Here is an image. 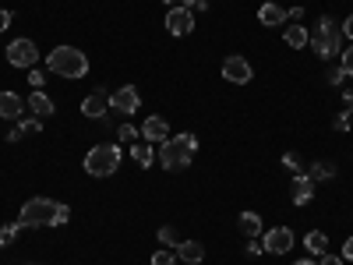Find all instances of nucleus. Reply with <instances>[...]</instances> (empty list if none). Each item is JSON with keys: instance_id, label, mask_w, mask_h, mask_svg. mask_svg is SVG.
I'll use <instances>...</instances> for the list:
<instances>
[{"instance_id": "f257e3e1", "label": "nucleus", "mask_w": 353, "mask_h": 265, "mask_svg": "<svg viewBox=\"0 0 353 265\" xmlns=\"http://www.w3.org/2000/svg\"><path fill=\"white\" fill-rule=\"evenodd\" d=\"M68 219H71V209L53 198H28L18 213L21 226H64Z\"/></svg>"}, {"instance_id": "f03ea898", "label": "nucleus", "mask_w": 353, "mask_h": 265, "mask_svg": "<svg viewBox=\"0 0 353 265\" xmlns=\"http://www.w3.org/2000/svg\"><path fill=\"white\" fill-rule=\"evenodd\" d=\"M46 68H50V75H57V78L78 81V78L88 75V57H85L81 50H74V46H57V50H50V57H46Z\"/></svg>"}, {"instance_id": "7ed1b4c3", "label": "nucleus", "mask_w": 353, "mask_h": 265, "mask_svg": "<svg viewBox=\"0 0 353 265\" xmlns=\"http://www.w3.org/2000/svg\"><path fill=\"white\" fill-rule=\"evenodd\" d=\"M194 149H198V138H194L191 131L176 135V138H166V141L159 145V163H163L166 170H188L191 159H194Z\"/></svg>"}, {"instance_id": "20e7f679", "label": "nucleus", "mask_w": 353, "mask_h": 265, "mask_svg": "<svg viewBox=\"0 0 353 265\" xmlns=\"http://www.w3.org/2000/svg\"><path fill=\"white\" fill-rule=\"evenodd\" d=\"M343 39H346V36H343V25L325 14V18L314 25V32H311L307 43L314 46V53L321 57V61H332L336 53H343Z\"/></svg>"}, {"instance_id": "39448f33", "label": "nucleus", "mask_w": 353, "mask_h": 265, "mask_svg": "<svg viewBox=\"0 0 353 265\" xmlns=\"http://www.w3.org/2000/svg\"><path fill=\"white\" fill-rule=\"evenodd\" d=\"M121 145H113V141H99V145H92L88 149V156H85V173L88 177H110V173H117V166H121Z\"/></svg>"}, {"instance_id": "423d86ee", "label": "nucleus", "mask_w": 353, "mask_h": 265, "mask_svg": "<svg viewBox=\"0 0 353 265\" xmlns=\"http://www.w3.org/2000/svg\"><path fill=\"white\" fill-rule=\"evenodd\" d=\"M138 106H141V96H138L134 85H121L117 92H110V110L113 113L131 117V113H138Z\"/></svg>"}, {"instance_id": "0eeeda50", "label": "nucleus", "mask_w": 353, "mask_h": 265, "mask_svg": "<svg viewBox=\"0 0 353 265\" xmlns=\"http://www.w3.org/2000/svg\"><path fill=\"white\" fill-rule=\"evenodd\" d=\"M36 61H39V50H36L32 39H14L8 46V64L11 68H36Z\"/></svg>"}, {"instance_id": "6e6552de", "label": "nucleus", "mask_w": 353, "mask_h": 265, "mask_svg": "<svg viewBox=\"0 0 353 265\" xmlns=\"http://www.w3.org/2000/svg\"><path fill=\"white\" fill-rule=\"evenodd\" d=\"M261 248L269 251V255H286V251L293 248V230H290V226H272V230H265Z\"/></svg>"}, {"instance_id": "1a4fd4ad", "label": "nucleus", "mask_w": 353, "mask_h": 265, "mask_svg": "<svg viewBox=\"0 0 353 265\" xmlns=\"http://www.w3.org/2000/svg\"><path fill=\"white\" fill-rule=\"evenodd\" d=\"M166 32L170 36H191L194 32V14L181 4V8H170L166 14Z\"/></svg>"}, {"instance_id": "9d476101", "label": "nucleus", "mask_w": 353, "mask_h": 265, "mask_svg": "<svg viewBox=\"0 0 353 265\" xmlns=\"http://www.w3.org/2000/svg\"><path fill=\"white\" fill-rule=\"evenodd\" d=\"M223 78L233 81V85H248L254 78V71H251V64L244 61V57H226L223 61Z\"/></svg>"}, {"instance_id": "9b49d317", "label": "nucleus", "mask_w": 353, "mask_h": 265, "mask_svg": "<svg viewBox=\"0 0 353 265\" xmlns=\"http://www.w3.org/2000/svg\"><path fill=\"white\" fill-rule=\"evenodd\" d=\"M81 113H85V117H96V121H103V117L110 113V92H106V88H92V92L81 99Z\"/></svg>"}, {"instance_id": "f8f14e48", "label": "nucleus", "mask_w": 353, "mask_h": 265, "mask_svg": "<svg viewBox=\"0 0 353 265\" xmlns=\"http://www.w3.org/2000/svg\"><path fill=\"white\" fill-rule=\"evenodd\" d=\"M25 110L32 113V117H39V121H46V117H53L57 106H53V99L43 92V88H32V96L25 99Z\"/></svg>"}, {"instance_id": "ddd939ff", "label": "nucleus", "mask_w": 353, "mask_h": 265, "mask_svg": "<svg viewBox=\"0 0 353 265\" xmlns=\"http://www.w3.org/2000/svg\"><path fill=\"white\" fill-rule=\"evenodd\" d=\"M311 198H314V181L307 173H297V177H293V184H290V202L293 205H307Z\"/></svg>"}, {"instance_id": "4468645a", "label": "nucleus", "mask_w": 353, "mask_h": 265, "mask_svg": "<svg viewBox=\"0 0 353 265\" xmlns=\"http://www.w3.org/2000/svg\"><path fill=\"white\" fill-rule=\"evenodd\" d=\"M141 138H145V141H152V145H156V141L163 145V141L170 138V124L163 121V117H145V124H141Z\"/></svg>"}, {"instance_id": "2eb2a0df", "label": "nucleus", "mask_w": 353, "mask_h": 265, "mask_svg": "<svg viewBox=\"0 0 353 265\" xmlns=\"http://www.w3.org/2000/svg\"><path fill=\"white\" fill-rule=\"evenodd\" d=\"M25 113V99L18 92H0V117H8V121H21Z\"/></svg>"}, {"instance_id": "dca6fc26", "label": "nucleus", "mask_w": 353, "mask_h": 265, "mask_svg": "<svg viewBox=\"0 0 353 265\" xmlns=\"http://www.w3.org/2000/svg\"><path fill=\"white\" fill-rule=\"evenodd\" d=\"M176 258L188 262V265H198V262H205V248L198 241H181L176 244Z\"/></svg>"}, {"instance_id": "f3484780", "label": "nucleus", "mask_w": 353, "mask_h": 265, "mask_svg": "<svg viewBox=\"0 0 353 265\" xmlns=\"http://www.w3.org/2000/svg\"><path fill=\"white\" fill-rule=\"evenodd\" d=\"M258 21H261L265 28H276V25L286 21V11H283L279 4H261V8H258Z\"/></svg>"}, {"instance_id": "a211bd4d", "label": "nucleus", "mask_w": 353, "mask_h": 265, "mask_svg": "<svg viewBox=\"0 0 353 265\" xmlns=\"http://www.w3.org/2000/svg\"><path fill=\"white\" fill-rule=\"evenodd\" d=\"M39 131H43V121H39V117H21L18 128L8 135V141H18V138H25V135H39Z\"/></svg>"}, {"instance_id": "6ab92c4d", "label": "nucleus", "mask_w": 353, "mask_h": 265, "mask_svg": "<svg viewBox=\"0 0 353 265\" xmlns=\"http://www.w3.org/2000/svg\"><path fill=\"white\" fill-rule=\"evenodd\" d=\"M283 39H286V46H290V50H301V46H307L311 32H307L304 25H286V32H283Z\"/></svg>"}, {"instance_id": "aec40b11", "label": "nucleus", "mask_w": 353, "mask_h": 265, "mask_svg": "<svg viewBox=\"0 0 353 265\" xmlns=\"http://www.w3.org/2000/svg\"><path fill=\"white\" fill-rule=\"evenodd\" d=\"M131 156H134V163H138V166H149V163L156 159V149H152V141L138 138V141L131 145Z\"/></svg>"}, {"instance_id": "412c9836", "label": "nucleus", "mask_w": 353, "mask_h": 265, "mask_svg": "<svg viewBox=\"0 0 353 265\" xmlns=\"http://www.w3.org/2000/svg\"><path fill=\"white\" fill-rule=\"evenodd\" d=\"M237 226H241V233H244V237H258V233H261V216L248 209V213H241Z\"/></svg>"}, {"instance_id": "4be33fe9", "label": "nucleus", "mask_w": 353, "mask_h": 265, "mask_svg": "<svg viewBox=\"0 0 353 265\" xmlns=\"http://www.w3.org/2000/svg\"><path fill=\"white\" fill-rule=\"evenodd\" d=\"M307 177H311L314 184H318V181H332V177H336V163H329V159H318V163H311Z\"/></svg>"}, {"instance_id": "5701e85b", "label": "nucleus", "mask_w": 353, "mask_h": 265, "mask_svg": "<svg viewBox=\"0 0 353 265\" xmlns=\"http://www.w3.org/2000/svg\"><path fill=\"white\" fill-rule=\"evenodd\" d=\"M304 248H307L311 255H325V251H329V237H325L321 230H311L307 237H304Z\"/></svg>"}, {"instance_id": "b1692460", "label": "nucleus", "mask_w": 353, "mask_h": 265, "mask_svg": "<svg viewBox=\"0 0 353 265\" xmlns=\"http://www.w3.org/2000/svg\"><path fill=\"white\" fill-rule=\"evenodd\" d=\"M21 230H25L21 223H11V226H0V248H8V244H14V237H18Z\"/></svg>"}, {"instance_id": "393cba45", "label": "nucleus", "mask_w": 353, "mask_h": 265, "mask_svg": "<svg viewBox=\"0 0 353 265\" xmlns=\"http://www.w3.org/2000/svg\"><path fill=\"white\" fill-rule=\"evenodd\" d=\"M339 68L346 71V78H353V46H346V50L339 53Z\"/></svg>"}, {"instance_id": "a878e982", "label": "nucleus", "mask_w": 353, "mask_h": 265, "mask_svg": "<svg viewBox=\"0 0 353 265\" xmlns=\"http://www.w3.org/2000/svg\"><path fill=\"white\" fill-rule=\"evenodd\" d=\"M159 241H163L166 248H176V244H181V241H176V230H173V226H159Z\"/></svg>"}, {"instance_id": "bb28decb", "label": "nucleus", "mask_w": 353, "mask_h": 265, "mask_svg": "<svg viewBox=\"0 0 353 265\" xmlns=\"http://www.w3.org/2000/svg\"><path fill=\"white\" fill-rule=\"evenodd\" d=\"M117 135H121V145H124V141H131V145H134L141 131H138L134 124H121V131H117Z\"/></svg>"}, {"instance_id": "cd10ccee", "label": "nucleus", "mask_w": 353, "mask_h": 265, "mask_svg": "<svg viewBox=\"0 0 353 265\" xmlns=\"http://www.w3.org/2000/svg\"><path fill=\"white\" fill-rule=\"evenodd\" d=\"M152 265H176V255H173L170 248H163V251L152 255Z\"/></svg>"}, {"instance_id": "c85d7f7f", "label": "nucleus", "mask_w": 353, "mask_h": 265, "mask_svg": "<svg viewBox=\"0 0 353 265\" xmlns=\"http://www.w3.org/2000/svg\"><path fill=\"white\" fill-rule=\"evenodd\" d=\"M283 166H286L290 173H301V166H304V163H301V156H297V153H286V156H283Z\"/></svg>"}, {"instance_id": "c756f323", "label": "nucleus", "mask_w": 353, "mask_h": 265, "mask_svg": "<svg viewBox=\"0 0 353 265\" xmlns=\"http://www.w3.org/2000/svg\"><path fill=\"white\" fill-rule=\"evenodd\" d=\"M28 85H32V88H43V85H46V75H43L39 68H32V71H28Z\"/></svg>"}, {"instance_id": "7c9ffc66", "label": "nucleus", "mask_w": 353, "mask_h": 265, "mask_svg": "<svg viewBox=\"0 0 353 265\" xmlns=\"http://www.w3.org/2000/svg\"><path fill=\"white\" fill-rule=\"evenodd\" d=\"M184 8L194 14V11H209V0H184Z\"/></svg>"}, {"instance_id": "2f4dec72", "label": "nucleus", "mask_w": 353, "mask_h": 265, "mask_svg": "<svg viewBox=\"0 0 353 265\" xmlns=\"http://www.w3.org/2000/svg\"><path fill=\"white\" fill-rule=\"evenodd\" d=\"M343 78H346V71H343V68H332V71L325 75V81H329V85H343Z\"/></svg>"}, {"instance_id": "473e14b6", "label": "nucleus", "mask_w": 353, "mask_h": 265, "mask_svg": "<svg viewBox=\"0 0 353 265\" xmlns=\"http://www.w3.org/2000/svg\"><path fill=\"white\" fill-rule=\"evenodd\" d=\"M332 128H336V131H350V113H339L336 121H332Z\"/></svg>"}, {"instance_id": "72a5a7b5", "label": "nucleus", "mask_w": 353, "mask_h": 265, "mask_svg": "<svg viewBox=\"0 0 353 265\" xmlns=\"http://www.w3.org/2000/svg\"><path fill=\"white\" fill-rule=\"evenodd\" d=\"M318 265H343V258H339V255H329V251H325V255H318Z\"/></svg>"}, {"instance_id": "f704fd0d", "label": "nucleus", "mask_w": 353, "mask_h": 265, "mask_svg": "<svg viewBox=\"0 0 353 265\" xmlns=\"http://www.w3.org/2000/svg\"><path fill=\"white\" fill-rule=\"evenodd\" d=\"M339 258H343V262H353V237H346V244H343Z\"/></svg>"}, {"instance_id": "c9c22d12", "label": "nucleus", "mask_w": 353, "mask_h": 265, "mask_svg": "<svg viewBox=\"0 0 353 265\" xmlns=\"http://www.w3.org/2000/svg\"><path fill=\"white\" fill-rule=\"evenodd\" d=\"M343 113H353V88L343 92Z\"/></svg>"}, {"instance_id": "e433bc0d", "label": "nucleus", "mask_w": 353, "mask_h": 265, "mask_svg": "<svg viewBox=\"0 0 353 265\" xmlns=\"http://www.w3.org/2000/svg\"><path fill=\"white\" fill-rule=\"evenodd\" d=\"M301 18H304V8H293V11L286 14V21H290V25H297Z\"/></svg>"}, {"instance_id": "4c0bfd02", "label": "nucleus", "mask_w": 353, "mask_h": 265, "mask_svg": "<svg viewBox=\"0 0 353 265\" xmlns=\"http://www.w3.org/2000/svg\"><path fill=\"white\" fill-rule=\"evenodd\" d=\"M8 25H11V11H4V8H0V32H4Z\"/></svg>"}, {"instance_id": "58836bf2", "label": "nucleus", "mask_w": 353, "mask_h": 265, "mask_svg": "<svg viewBox=\"0 0 353 265\" xmlns=\"http://www.w3.org/2000/svg\"><path fill=\"white\" fill-rule=\"evenodd\" d=\"M343 36H346V39H353V14L343 21Z\"/></svg>"}, {"instance_id": "ea45409f", "label": "nucleus", "mask_w": 353, "mask_h": 265, "mask_svg": "<svg viewBox=\"0 0 353 265\" xmlns=\"http://www.w3.org/2000/svg\"><path fill=\"white\" fill-rule=\"evenodd\" d=\"M293 265H318V262H311V258H301V262H293Z\"/></svg>"}, {"instance_id": "a19ab883", "label": "nucleus", "mask_w": 353, "mask_h": 265, "mask_svg": "<svg viewBox=\"0 0 353 265\" xmlns=\"http://www.w3.org/2000/svg\"><path fill=\"white\" fill-rule=\"evenodd\" d=\"M166 4H170V8H181V4H184V0H166Z\"/></svg>"}, {"instance_id": "79ce46f5", "label": "nucleus", "mask_w": 353, "mask_h": 265, "mask_svg": "<svg viewBox=\"0 0 353 265\" xmlns=\"http://www.w3.org/2000/svg\"><path fill=\"white\" fill-rule=\"evenodd\" d=\"M25 265H36V262H25Z\"/></svg>"}]
</instances>
